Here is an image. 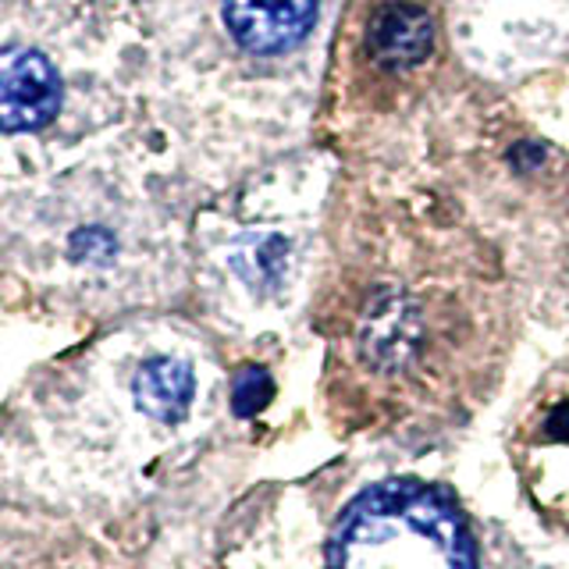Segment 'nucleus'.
Wrapping results in <instances>:
<instances>
[{"label":"nucleus","mask_w":569,"mask_h":569,"mask_svg":"<svg viewBox=\"0 0 569 569\" xmlns=\"http://www.w3.org/2000/svg\"><path fill=\"white\" fill-rule=\"evenodd\" d=\"M435 26L420 8L388 4L370 26V53L388 68L417 64L431 53Z\"/></svg>","instance_id":"423d86ee"},{"label":"nucleus","mask_w":569,"mask_h":569,"mask_svg":"<svg viewBox=\"0 0 569 569\" xmlns=\"http://www.w3.org/2000/svg\"><path fill=\"white\" fill-rule=\"evenodd\" d=\"M317 22V0H224V26L249 53H281Z\"/></svg>","instance_id":"7ed1b4c3"},{"label":"nucleus","mask_w":569,"mask_h":569,"mask_svg":"<svg viewBox=\"0 0 569 569\" xmlns=\"http://www.w3.org/2000/svg\"><path fill=\"white\" fill-rule=\"evenodd\" d=\"M132 396L147 417H153L160 423H178L189 413L192 396H196L192 367L186 360H174V356L147 360L136 373Z\"/></svg>","instance_id":"39448f33"},{"label":"nucleus","mask_w":569,"mask_h":569,"mask_svg":"<svg viewBox=\"0 0 569 569\" xmlns=\"http://www.w3.org/2000/svg\"><path fill=\"white\" fill-rule=\"evenodd\" d=\"M548 438L569 445V406H559L556 413L548 417Z\"/></svg>","instance_id":"1a4fd4ad"},{"label":"nucleus","mask_w":569,"mask_h":569,"mask_svg":"<svg viewBox=\"0 0 569 569\" xmlns=\"http://www.w3.org/2000/svg\"><path fill=\"white\" fill-rule=\"evenodd\" d=\"M111 236L100 228H89V231H79L76 239H71V253H76L79 260H100L111 253Z\"/></svg>","instance_id":"6e6552de"},{"label":"nucleus","mask_w":569,"mask_h":569,"mask_svg":"<svg viewBox=\"0 0 569 569\" xmlns=\"http://www.w3.org/2000/svg\"><path fill=\"white\" fill-rule=\"evenodd\" d=\"M267 402H271V378L260 367H246L236 378V388H231V409H236V417H253Z\"/></svg>","instance_id":"0eeeda50"},{"label":"nucleus","mask_w":569,"mask_h":569,"mask_svg":"<svg viewBox=\"0 0 569 569\" xmlns=\"http://www.w3.org/2000/svg\"><path fill=\"white\" fill-rule=\"evenodd\" d=\"M61 111V79L32 47L0 50V129L40 132Z\"/></svg>","instance_id":"f03ea898"},{"label":"nucleus","mask_w":569,"mask_h":569,"mask_svg":"<svg viewBox=\"0 0 569 569\" xmlns=\"http://www.w3.org/2000/svg\"><path fill=\"white\" fill-rule=\"evenodd\" d=\"M331 569H473V548L459 512L435 488L385 480L342 512Z\"/></svg>","instance_id":"f257e3e1"},{"label":"nucleus","mask_w":569,"mask_h":569,"mask_svg":"<svg viewBox=\"0 0 569 569\" xmlns=\"http://www.w3.org/2000/svg\"><path fill=\"white\" fill-rule=\"evenodd\" d=\"M360 346H363V356L370 360V367L402 370L417 356V346H420L417 310L399 296L373 302V310L363 320Z\"/></svg>","instance_id":"20e7f679"}]
</instances>
